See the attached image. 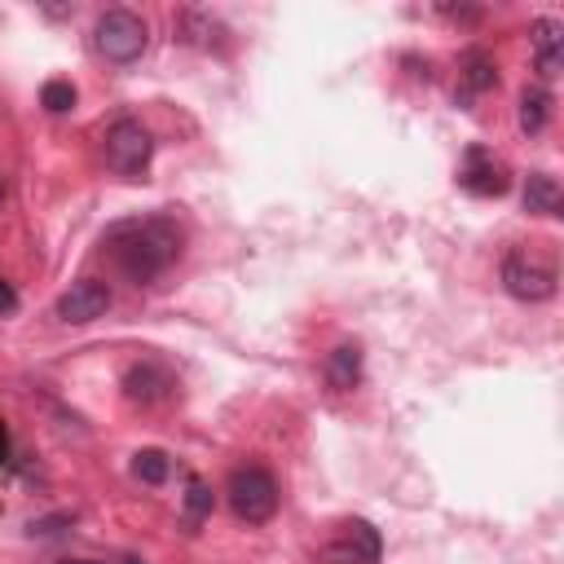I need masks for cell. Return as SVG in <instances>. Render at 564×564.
Segmentation results:
<instances>
[{"mask_svg":"<svg viewBox=\"0 0 564 564\" xmlns=\"http://www.w3.org/2000/svg\"><path fill=\"white\" fill-rule=\"evenodd\" d=\"M101 256L137 286L154 282L181 256V229L167 216H137L119 220L101 234Z\"/></svg>","mask_w":564,"mask_h":564,"instance_id":"obj_1","label":"cell"},{"mask_svg":"<svg viewBox=\"0 0 564 564\" xmlns=\"http://www.w3.org/2000/svg\"><path fill=\"white\" fill-rule=\"evenodd\" d=\"M458 185H463L467 194H476V198H498V194L511 189V172H507V163H502L494 150L467 145L463 167H458Z\"/></svg>","mask_w":564,"mask_h":564,"instance_id":"obj_7","label":"cell"},{"mask_svg":"<svg viewBox=\"0 0 564 564\" xmlns=\"http://www.w3.org/2000/svg\"><path fill=\"white\" fill-rule=\"evenodd\" d=\"M533 62H538V75L542 79H555L560 75V44H564V26L555 18H538L533 22Z\"/></svg>","mask_w":564,"mask_h":564,"instance_id":"obj_10","label":"cell"},{"mask_svg":"<svg viewBox=\"0 0 564 564\" xmlns=\"http://www.w3.org/2000/svg\"><path fill=\"white\" fill-rule=\"evenodd\" d=\"M326 383L335 392H348L361 383V348L357 344H339L330 357H326Z\"/></svg>","mask_w":564,"mask_h":564,"instance_id":"obj_12","label":"cell"},{"mask_svg":"<svg viewBox=\"0 0 564 564\" xmlns=\"http://www.w3.org/2000/svg\"><path fill=\"white\" fill-rule=\"evenodd\" d=\"M167 471H172V463H167L163 449H137V454H132V476H137V480H145V485H163Z\"/></svg>","mask_w":564,"mask_h":564,"instance_id":"obj_15","label":"cell"},{"mask_svg":"<svg viewBox=\"0 0 564 564\" xmlns=\"http://www.w3.org/2000/svg\"><path fill=\"white\" fill-rule=\"evenodd\" d=\"M123 564H141V560H123Z\"/></svg>","mask_w":564,"mask_h":564,"instance_id":"obj_21","label":"cell"},{"mask_svg":"<svg viewBox=\"0 0 564 564\" xmlns=\"http://www.w3.org/2000/svg\"><path fill=\"white\" fill-rule=\"evenodd\" d=\"M225 498H229V511H234L238 520L264 524V520H273V511H278V480H273V471H264V467H238V471L229 476V485H225Z\"/></svg>","mask_w":564,"mask_h":564,"instance_id":"obj_4","label":"cell"},{"mask_svg":"<svg viewBox=\"0 0 564 564\" xmlns=\"http://www.w3.org/2000/svg\"><path fill=\"white\" fill-rule=\"evenodd\" d=\"M4 458H9V427L0 423V467H4Z\"/></svg>","mask_w":564,"mask_h":564,"instance_id":"obj_19","label":"cell"},{"mask_svg":"<svg viewBox=\"0 0 564 564\" xmlns=\"http://www.w3.org/2000/svg\"><path fill=\"white\" fill-rule=\"evenodd\" d=\"M502 286H507V295H516L524 304H542V300L555 295L560 273L546 256H538L529 247H511L507 260H502Z\"/></svg>","mask_w":564,"mask_h":564,"instance_id":"obj_3","label":"cell"},{"mask_svg":"<svg viewBox=\"0 0 564 564\" xmlns=\"http://www.w3.org/2000/svg\"><path fill=\"white\" fill-rule=\"evenodd\" d=\"M106 308H110V286H106L101 278H79V282H70V286L57 295V304H53L57 322H66V326H88V322H97Z\"/></svg>","mask_w":564,"mask_h":564,"instance_id":"obj_8","label":"cell"},{"mask_svg":"<svg viewBox=\"0 0 564 564\" xmlns=\"http://www.w3.org/2000/svg\"><path fill=\"white\" fill-rule=\"evenodd\" d=\"M172 388H176V379L159 361H137V366L123 370V397L132 405H159V401L172 397Z\"/></svg>","mask_w":564,"mask_h":564,"instance_id":"obj_9","label":"cell"},{"mask_svg":"<svg viewBox=\"0 0 564 564\" xmlns=\"http://www.w3.org/2000/svg\"><path fill=\"white\" fill-rule=\"evenodd\" d=\"M57 564H97V560H57Z\"/></svg>","mask_w":564,"mask_h":564,"instance_id":"obj_20","label":"cell"},{"mask_svg":"<svg viewBox=\"0 0 564 564\" xmlns=\"http://www.w3.org/2000/svg\"><path fill=\"white\" fill-rule=\"evenodd\" d=\"M93 44H97V53H101L106 62L128 66V62H137V57L145 53L150 26H145V18L132 13V9H106V13L97 18V26H93Z\"/></svg>","mask_w":564,"mask_h":564,"instance_id":"obj_2","label":"cell"},{"mask_svg":"<svg viewBox=\"0 0 564 564\" xmlns=\"http://www.w3.org/2000/svg\"><path fill=\"white\" fill-rule=\"evenodd\" d=\"M546 119H551V93L542 88V84H533V88H524L520 93V132H542L546 128Z\"/></svg>","mask_w":564,"mask_h":564,"instance_id":"obj_13","label":"cell"},{"mask_svg":"<svg viewBox=\"0 0 564 564\" xmlns=\"http://www.w3.org/2000/svg\"><path fill=\"white\" fill-rule=\"evenodd\" d=\"M0 313H18V291L0 278Z\"/></svg>","mask_w":564,"mask_h":564,"instance_id":"obj_18","label":"cell"},{"mask_svg":"<svg viewBox=\"0 0 564 564\" xmlns=\"http://www.w3.org/2000/svg\"><path fill=\"white\" fill-rule=\"evenodd\" d=\"M40 106H44L48 115L75 110V84H70V79H48V84L40 88Z\"/></svg>","mask_w":564,"mask_h":564,"instance_id":"obj_16","label":"cell"},{"mask_svg":"<svg viewBox=\"0 0 564 564\" xmlns=\"http://www.w3.org/2000/svg\"><path fill=\"white\" fill-rule=\"evenodd\" d=\"M383 538L370 520H339L317 555V564H379Z\"/></svg>","mask_w":564,"mask_h":564,"instance_id":"obj_5","label":"cell"},{"mask_svg":"<svg viewBox=\"0 0 564 564\" xmlns=\"http://www.w3.org/2000/svg\"><path fill=\"white\" fill-rule=\"evenodd\" d=\"M463 88H467V93H489V88H498V66H494L489 53L471 48V53L463 57Z\"/></svg>","mask_w":564,"mask_h":564,"instance_id":"obj_14","label":"cell"},{"mask_svg":"<svg viewBox=\"0 0 564 564\" xmlns=\"http://www.w3.org/2000/svg\"><path fill=\"white\" fill-rule=\"evenodd\" d=\"M207 511H212V489L203 480H189V489H185V516H189V524H198Z\"/></svg>","mask_w":564,"mask_h":564,"instance_id":"obj_17","label":"cell"},{"mask_svg":"<svg viewBox=\"0 0 564 564\" xmlns=\"http://www.w3.org/2000/svg\"><path fill=\"white\" fill-rule=\"evenodd\" d=\"M560 207H564L560 181L551 172H529L524 176V212H533V216H560Z\"/></svg>","mask_w":564,"mask_h":564,"instance_id":"obj_11","label":"cell"},{"mask_svg":"<svg viewBox=\"0 0 564 564\" xmlns=\"http://www.w3.org/2000/svg\"><path fill=\"white\" fill-rule=\"evenodd\" d=\"M101 150H106V167H115L119 176H137V172H145V163L154 154V137L141 119H115L106 128Z\"/></svg>","mask_w":564,"mask_h":564,"instance_id":"obj_6","label":"cell"}]
</instances>
